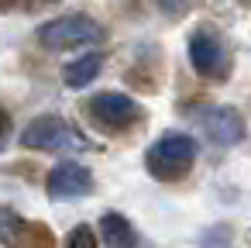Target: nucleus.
I'll return each mask as SVG.
<instances>
[{"label":"nucleus","instance_id":"f257e3e1","mask_svg":"<svg viewBox=\"0 0 251 248\" xmlns=\"http://www.w3.org/2000/svg\"><path fill=\"white\" fill-rule=\"evenodd\" d=\"M100 38H103V31H100V25L90 14H66V18H55V21H49V25L38 28V42L45 49H52V52L93 45Z\"/></svg>","mask_w":251,"mask_h":248},{"label":"nucleus","instance_id":"f03ea898","mask_svg":"<svg viewBox=\"0 0 251 248\" xmlns=\"http://www.w3.org/2000/svg\"><path fill=\"white\" fill-rule=\"evenodd\" d=\"M196 141L189 138V135H179V131H169V135H162L151 148H148V169H151V176H158V179H176V176H182L189 165H193V159H196Z\"/></svg>","mask_w":251,"mask_h":248},{"label":"nucleus","instance_id":"7ed1b4c3","mask_svg":"<svg viewBox=\"0 0 251 248\" xmlns=\"http://www.w3.org/2000/svg\"><path fill=\"white\" fill-rule=\"evenodd\" d=\"M21 145L38 148V152H66V148H86V138L79 131H73L62 117L45 114V117H35L21 131Z\"/></svg>","mask_w":251,"mask_h":248},{"label":"nucleus","instance_id":"20e7f679","mask_svg":"<svg viewBox=\"0 0 251 248\" xmlns=\"http://www.w3.org/2000/svg\"><path fill=\"white\" fill-rule=\"evenodd\" d=\"M138 114H141V107L124 93H97L90 100V117L103 128H127Z\"/></svg>","mask_w":251,"mask_h":248},{"label":"nucleus","instance_id":"39448f33","mask_svg":"<svg viewBox=\"0 0 251 248\" xmlns=\"http://www.w3.org/2000/svg\"><path fill=\"white\" fill-rule=\"evenodd\" d=\"M49 196L55 200H73V196H86L93 190V176L86 165L79 162H59L52 172H49Z\"/></svg>","mask_w":251,"mask_h":248},{"label":"nucleus","instance_id":"423d86ee","mask_svg":"<svg viewBox=\"0 0 251 248\" xmlns=\"http://www.w3.org/2000/svg\"><path fill=\"white\" fill-rule=\"evenodd\" d=\"M200 124L217 145H234L244 135V121L234 107H210V110L200 114Z\"/></svg>","mask_w":251,"mask_h":248},{"label":"nucleus","instance_id":"0eeeda50","mask_svg":"<svg viewBox=\"0 0 251 248\" xmlns=\"http://www.w3.org/2000/svg\"><path fill=\"white\" fill-rule=\"evenodd\" d=\"M189 62L200 76H220L224 73V45L210 31H196L189 38Z\"/></svg>","mask_w":251,"mask_h":248},{"label":"nucleus","instance_id":"6e6552de","mask_svg":"<svg viewBox=\"0 0 251 248\" xmlns=\"http://www.w3.org/2000/svg\"><path fill=\"white\" fill-rule=\"evenodd\" d=\"M100 234H103V248H134L138 234L131 227V220L117 210H107L100 217Z\"/></svg>","mask_w":251,"mask_h":248},{"label":"nucleus","instance_id":"1a4fd4ad","mask_svg":"<svg viewBox=\"0 0 251 248\" xmlns=\"http://www.w3.org/2000/svg\"><path fill=\"white\" fill-rule=\"evenodd\" d=\"M100 66H103V59H100L97 52H90V55L69 62V66H66V86H69V90H83V86H90V83L100 76Z\"/></svg>","mask_w":251,"mask_h":248},{"label":"nucleus","instance_id":"9d476101","mask_svg":"<svg viewBox=\"0 0 251 248\" xmlns=\"http://www.w3.org/2000/svg\"><path fill=\"white\" fill-rule=\"evenodd\" d=\"M21 231H25V220H21L14 210L0 207V241H4L7 248H18V238H21Z\"/></svg>","mask_w":251,"mask_h":248},{"label":"nucleus","instance_id":"9b49d317","mask_svg":"<svg viewBox=\"0 0 251 248\" xmlns=\"http://www.w3.org/2000/svg\"><path fill=\"white\" fill-rule=\"evenodd\" d=\"M66 248H97V238H93V231H90L86 224H79L76 231H69Z\"/></svg>","mask_w":251,"mask_h":248},{"label":"nucleus","instance_id":"f8f14e48","mask_svg":"<svg viewBox=\"0 0 251 248\" xmlns=\"http://www.w3.org/2000/svg\"><path fill=\"white\" fill-rule=\"evenodd\" d=\"M7 138H11V117H7L4 110H0V148L7 145Z\"/></svg>","mask_w":251,"mask_h":248},{"label":"nucleus","instance_id":"ddd939ff","mask_svg":"<svg viewBox=\"0 0 251 248\" xmlns=\"http://www.w3.org/2000/svg\"><path fill=\"white\" fill-rule=\"evenodd\" d=\"M158 4H162L165 11H172V14H179V11H182V7L189 4V0H158Z\"/></svg>","mask_w":251,"mask_h":248},{"label":"nucleus","instance_id":"4468645a","mask_svg":"<svg viewBox=\"0 0 251 248\" xmlns=\"http://www.w3.org/2000/svg\"><path fill=\"white\" fill-rule=\"evenodd\" d=\"M244 4H251V0H244Z\"/></svg>","mask_w":251,"mask_h":248}]
</instances>
